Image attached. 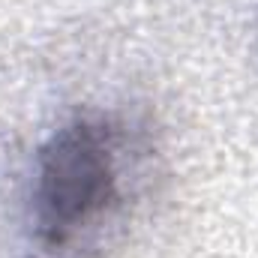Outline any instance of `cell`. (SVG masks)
I'll list each match as a JSON object with an SVG mask.
<instances>
[{
	"label": "cell",
	"instance_id": "1",
	"mask_svg": "<svg viewBox=\"0 0 258 258\" xmlns=\"http://www.w3.org/2000/svg\"><path fill=\"white\" fill-rule=\"evenodd\" d=\"M153 177L147 129L117 111L66 117L36 147L27 189L33 258H105Z\"/></svg>",
	"mask_w": 258,
	"mask_h": 258
}]
</instances>
